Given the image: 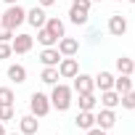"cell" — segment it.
<instances>
[{"mask_svg":"<svg viewBox=\"0 0 135 135\" xmlns=\"http://www.w3.org/2000/svg\"><path fill=\"white\" fill-rule=\"evenodd\" d=\"M98 37H101V32H98V29H93V32L88 35V42H98Z\"/></svg>","mask_w":135,"mask_h":135,"instance_id":"obj_31","label":"cell"},{"mask_svg":"<svg viewBox=\"0 0 135 135\" xmlns=\"http://www.w3.org/2000/svg\"><path fill=\"white\" fill-rule=\"evenodd\" d=\"M6 135H21V132H6Z\"/></svg>","mask_w":135,"mask_h":135,"instance_id":"obj_35","label":"cell"},{"mask_svg":"<svg viewBox=\"0 0 135 135\" xmlns=\"http://www.w3.org/2000/svg\"><path fill=\"white\" fill-rule=\"evenodd\" d=\"M119 106H122V109H130V111H135V88H132V90H130L127 95H122Z\"/></svg>","mask_w":135,"mask_h":135,"instance_id":"obj_25","label":"cell"},{"mask_svg":"<svg viewBox=\"0 0 135 135\" xmlns=\"http://www.w3.org/2000/svg\"><path fill=\"white\" fill-rule=\"evenodd\" d=\"M11 56H13L11 42H0V61H6V58H11Z\"/></svg>","mask_w":135,"mask_h":135,"instance_id":"obj_27","label":"cell"},{"mask_svg":"<svg viewBox=\"0 0 135 135\" xmlns=\"http://www.w3.org/2000/svg\"><path fill=\"white\" fill-rule=\"evenodd\" d=\"M114 3H122V0H114Z\"/></svg>","mask_w":135,"mask_h":135,"instance_id":"obj_38","label":"cell"},{"mask_svg":"<svg viewBox=\"0 0 135 135\" xmlns=\"http://www.w3.org/2000/svg\"><path fill=\"white\" fill-rule=\"evenodd\" d=\"M93 82H95V88L103 93V90H111L114 88V74L111 72H106V69H101L95 77H93Z\"/></svg>","mask_w":135,"mask_h":135,"instance_id":"obj_15","label":"cell"},{"mask_svg":"<svg viewBox=\"0 0 135 135\" xmlns=\"http://www.w3.org/2000/svg\"><path fill=\"white\" fill-rule=\"evenodd\" d=\"M90 3H101V0H90Z\"/></svg>","mask_w":135,"mask_h":135,"instance_id":"obj_36","label":"cell"},{"mask_svg":"<svg viewBox=\"0 0 135 135\" xmlns=\"http://www.w3.org/2000/svg\"><path fill=\"white\" fill-rule=\"evenodd\" d=\"M114 90H117L119 95H127V93L132 90V77H130V74H119V77H114Z\"/></svg>","mask_w":135,"mask_h":135,"instance_id":"obj_18","label":"cell"},{"mask_svg":"<svg viewBox=\"0 0 135 135\" xmlns=\"http://www.w3.org/2000/svg\"><path fill=\"white\" fill-rule=\"evenodd\" d=\"M13 101H16V95L11 88H0V106H13Z\"/></svg>","mask_w":135,"mask_h":135,"instance_id":"obj_24","label":"cell"},{"mask_svg":"<svg viewBox=\"0 0 135 135\" xmlns=\"http://www.w3.org/2000/svg\"><path fill=\"white\" fill-rule=\"evenodd\" d=\"M37 42H40L42 48H53V45L58 42V37H53L45 27H40V29H37Z\"/></svg>","mask_w":135,"mask_h":135,"instance_id":"obj_21","label":"cell"},{"mask_svg":"<svg viewBox=\"0 0 135 135\" xmlns=\"http://www.w3.org/2000/svg\"><path fill=\"white\" fill-rule=\"evenodd\" d=\"M37 127H40V122H37L35 114H24L19 119V132L21 135H37Z\"/></svg>","mask_w":135,"mask_h":135,"instance_id":"obj_11","label":"cell"},{"mask_svg":"<svg viewBox=\"0 0 135 135\" xmlns=\"http://www.w3.org/2000/svg\"><path fill=\"white\" fill-rule=\"evenodd\" d=\"M0 135H6V124L3 122H0Z\"/></svg>","mask_w":135,"mask_h":135,"instance_id":"obj_34","label":"cell"},{"mask_svg":"<svg viewBox=\"0 0 135 135\" xmlns=\"http://www.w3.org/2000/svg\"><path fill=\"white\" fill-rule=\"evenodd\" d=\"M106 29H109V35H111V37H122V35L127 32V19H124L122 13H111V16H109Z\"/></svg>","mask_w":135,"mask_h":135,"instance_id":"obj_6","label":"cell"},{"mask_svg":"<svg viewBox=\"0 0 135 135\" xmlns=\"http://www.w3.org/2000/svg\"><path fill=\"white\" fill-rule=\"evenodd\" d=\"M95 124L98 127H103L106 132L117 124V114H114V109H101L98 114H95Z\"/></svg>","mask_w":135,"mask_h":135,"instance_id":"obj_10","label":"cell"},{"mask_svg":"<svg viewBox=\"0 0 135 135\" xmlns=\"http://www.w3.org/2000/svg\"><path fill=\"white\" fill-rule=\"evenodd\" d=\"M72 6H74V8H80V11H90V6H93V3H90V0H72Z\"/></svg>","mask_w":135,"mask_h":135,"instance_id":"obj_29","label":"cell"},{"mask_svg":"<svg viewBox=\"0 0 135 135\" xmlns=\"http://www.w3.org/2000/svg\"><path fill=\"white\" fill-rule=\"evenodd\" d=\"M72 90H74L77 95H82V93H93V90H95V82H93V77H90V74H82V72H80V74L74 77Z\"/></svg>","mask_w":135,"mask_h":135,"instance_id":"obj_7","label":"cell"},{"mask_svg":"<svg viewBox=\"0 0 135 135\" xmlns=\"http://www.w3.org/2000/svg\"><path fill=\"white\" fill-rule=\"evenodd\" d=\"M13 35H16V32H11V29H6V27H0V42H11Z\"/></svg>","mask_w":135,"mask_h":135,"instance_id":"obj_28","label":"cell"},{"mask_svg":"<svg viewBox=\"0 0 135 135\" xmlns=\"http://www.w3.org/2000/svg\"><path fill=\"white\" fill-rule=\"evenodd\" d=\"M119 101H122V95H119L114 88L101 93V106H103V109H117V106H119Z\"/></svg>","mask_w":135,"mask_h":135,"instance_id":"obj_16","label":"cell"},{"mask_svg":"<svg viewBox=\"0 0 135 135\" xmlns=\"http://www.w3.org/2000/svg\"><path fill=\"white\" fill-rule=\"evenodd\" d=\"M56 48H58V53L61 56H77L80 53V40H74V37H61L58 42H56Z\"/></svg>","mask_w":135,"mask_h":135,"instance_id":"obj_8","label":"cell"},{"mask_svg":"<svg viewBox=\"0 0 135 135\" xmlns=\"http://www.w3.org/2000/svg\"><path fill=\"white\" fill-rule=\"evenodd\" d=\"M45 21H48V13H45V8H42V6H35V8H29V11H27V24H32L35 29L45 27Z\"/></svg>","mask_w":135,"mask_h":135,"instance_id":"obj_9","label":"cell"},{"mask_svg":"<svg viewBox=\"0 0 135 135\" xmlns=\"http://www.w3.org/2000/svg\"><path fill=\"white\" fill-rule=\"evenodd\" d=\"M85 132H88V135H106V130H103V127H98V124H95V127H90V130H85Z\"/></svg>","mask_w":135,"mask_h":135,"instance_id":"obj_30","label":"cell"},{"mask_svg":"<svg viewBox=\"0 0 135 135\" xmlns=\"http://www.w3.org/2000/svg\"><path fill=\"white\" fill-rule=\"evenodd\" d=\"M64 56L58 53V48L53 45V48H42L40 50V64L42 66H58V61H61Z\"/></svg>","mask_w":135,"mask_h":135,"instance_id":"obj_12","label":"cell"},{"mask_svg":"<svg viewBox=\"0 0 135 135\" xmlns=\"http://www.w3.org/2000/svg\"><path fill=\"white\" fill-rule=\"evenodd\" d=\"M127 3H132V6H135V0H127Z\"/></svg>","mask_w":135,"mask_h":135,"instance_id":"obj_37","label":"cell"},{"mask_svg":"<svg viewBox=\"0 0 135 135\" xmlns=\"http://www.w3.org/2000/svg\"><path fill=\"white\" fill-rule=\"evenodd\" d=\"M13 117H16V109H13V106H0V122H3V124L11 122Z\"/></svg>","mask_w":135,"mask_h":135,"instance_id":"obj_26","label":"cell"},{"mask_svg":"<svg viewBox=\"0 0 135 135\" xmlns=\"http://www.w3.org/2000/svg\"><path fill=\"white\" fill-rule=\"evenodd\" d=\"M58 77L61 80H74L77 74H80V64H77V58L74 56H64L61 61H58Z\"/></svg>","mask_w":135,"mask_h":135,"instance_id":"obj_4","label":"cell"},{"mask_svg":"<svg viewBox=\"0 0 135 135\" xmlns=\"http://www.w3.org/2000/svg\"><path fill=\"white\" fill-rule=\"evenodd\" d=\"M6 74H8V80H11V82L24 85V82H27V66H24V64H11Z\"/></svg>","mask_w":135,"mask_h":135,"instance_id":"obj_13","label":"cell"},{"mask_svg":"<svg viewBox=\"0 0 135 135\" xmlns=\"http://www.w3.org/2000/svg\"><path fill=\"white\" fill-rule=\"evenodd\" d=\"M29 114H35L37 119H42V117H48L50 114V98L45 95V93H32L29 95Z\"/></svg>","mask_w":135,"mask_h":135,"instance_id":"obj_3","label":"cell"},{"mask_svg":"<svg viewBox=\"0 0 135 135\" xmlns=\"http://www.w3.org/2000/svg\"><path fill=\"white\" fill-rule=\"evenodd\" d=\"M88 19H90V11H80V8H69V21L72 24H77V27H85L88 24Z\"/></svg>","mask_w":135,"mask_h":135,"instance_id":"obj_20","label":"cell"},{"mask_svg":"<svg viewBox=\"0 0 135 135\" xmlns=\"http://www.w3.org/2000/svg\"><path fill=\"white\" fill-rule=\"evenodd\" d=\"M132 80H135V72H132Z\"/></svg>","mask_w":135,"mask_h":135,"instance_id":"obj_39","label":"cell"},{"mask_svg":"<svg viewBox=\"0 0 135 135\" xmlns=\"http://www.w3.org/2000/svg\"><path fill=\"white\" fill-rule=\"evenodd\" d=\"M37 6H42V8H50V6H56V0H37Z\"/></svg>","mask_w":135,"mask_h":135,"instance_id":"obj_32","label":"cell"},{"mask_svg":"<svg viewBox=\"0 0 135 135\" xmlns=\"http://www.w3.org/2000/svg\"><path fill=\"white\" fill-rule=\"evenodd\" d=\"M40 80H42L45 85H50V88H53L61 77H58V69H56V66H45V69H42V74H40Z\"/></svg>","mask_w":135,"mask_h":135,"instance_id":"obj_23","label":"cell"},{"mask_svg":"<svg viewBox=\"0 0 135 135\" xmlns=\"http://www.w3.org/2000/svg\"><path fill=\"white\" fill-rule=\"evenodd\" d=\"M27 21V11L16 3V6H8L6 11H0V27H6L11 32H16L21 24Z\"/></svg>","mask_w":135,"mask_h":135,"instance_id":"obj_2","label":"cell"},{"mask_svg":"<svg viewBox=\"0 0 135 135\" xmlns=\"http://www.w3.org/2000/svg\"><path fill=\"white\" fill-rule=\"evenodd\" d=\"M3 3H6V6H16V3H19V0H3Z\"/></svg>","mask_w":135,"mask_h":135,"instance_id":"obj_33","label":"cell"},{"mask_svg":"<svg viewBox=\"0 0 135 135\" xmlns=\"http://www.w3.org/2000/svg\"><path fill=\"white\" fill-rule=\"evenodd\" d=\"M32 45H35V37L27 35V32H19V35H13V40H11V48H13V53H19V56L29 53Z\"/></svg>","mask_w":135,"mask_h":135,"instance_id":"obj_5","label":"cell"},{"mask_svg":"<svg viewBox=\"0 0 135 135\" xmlns=\"http://www.w3.org/2000/svg\"><path fill=\"white\" fill-rule=\"evenodd\" d=\"M45 29H48L53 37H58V40L66 35V24H64L58 16H48V21H45Z\"/></svg>","mask_w":135,"mask_h":135,"instance_id":"obj_14","label":"cell"},{"mask_svg":"<svg viewBox=\"0 0 135 135\" xmlns=\"http://www.w3.org/2000/svg\"><path fill=\"white\" fill-rule=\"evenodd\" d=\"M114 66H117L119 74H130V77H132V72H135V61H132L130 56H119V58L114 61Z\"/></svg>","mask_w":135,"mask_h":135,"instance_id":"obj_19","label":"cell"},{"mask_svg":"<svg viewBox=\"0 0 135 135\" xmlns=\"http://www.w3.org/2000/svg\"><path fill=\"white\" fill-rule=\"evenodd\" d=\"M72 95H74V90L69 88V85H64V82H56L53 85V90H50V109H56V111H69L72 109Z\"/></svg>","mask_w":135,"mask_h":135,"instance_id":"obj_1","label":"cell"},{"mask_svg":"<svg viewBox=\"0 0 135 135\" xmlns=\"http://www.w3.org/2000/svg\"><path fill=\"white\" fill-rule=\"evenodd\" d=\"M77 103H80V111H93L95 103H98V98H95V93H82Z\"/></svg>","mask_w":135,"mask_h":135,"instance_id":"obj_22","label":"cell"},{"mask_svg":"<svg viewBox=\"0 0 135 135\" xmlns=\"http://www.w3.org/2000/svg\"><path fill=\"white\" fill-rule=\"evenodd\" d=\"M74 124H77L80 130H90V127H95V114H93V111H77Z\"/></svg>","mask_w":135,"mask_h":135,"instance_id":"obj_17","label":"cell"}]
</instances>
